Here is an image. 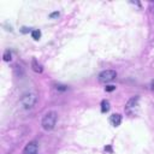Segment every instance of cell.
<instances>
[{"instance_id": "1", "label": "cell", "mask_w": 154, "mask_h": 154, "mask_svg": "<svg viewBox=\"0 0 154 154\" xmlns=\"http://www.w3.org/2000/svg\"><path fill=\"white\" fill-rule=\"evenodd\" d=\"M58 119V113L55 111H49L47 112L43 117L42 120H41V125H42V129L46 131H51L54 129L55 123H57Z\"/></svg>"}, {"instance_id": "6", "label": "cell", "mask_w": 154, "mask_h": 154, "mask_svg": "<svg viewBox=\"0 0 154 154\" xmlns=\"http://www.w3.org/2000/svg\"><path fill=\"white\" fill-rule=\"evenodd\" d=\"M110 122H111V124L113 125V126H119L120 123H122V116L119 113L112 115L111 118H110Z\"/></svg>"}, {"instance_id": "8", "label": "cell", "mask_w": 154, "mask_h": 154, "mask_svg": "<svg viewBox=\"0 0 154 154\" xmlns=\"http://www.w3.org/2000/svg\"><path fill=\"white\" fill-rule=\"evenodd\" d=\"M32 66H33V70L35 71V72H42V68L38 64V61H36V59H33V61H32Z\"/></svg>"}, {"instance_id": "4", "label": "cell", "mask_w": 154, "mask_h": 154, "mask_svg": "<svg viewBox=\"0 0 154 154\" xmlns=\"http://www.w3.org/2000/svg\"><path fill=\"white\" fill-rule=\"evenodd\" d=\"M117 77V72L115 70H105L102 71V72H100L99 75V82L100 83H110V82H112L115 78Z\"/></svg>"}, {"instance_id": "10", "label": "cell", "mask_w": 154, "mask_h": 154, "mask_svg": "<svg viewBox=\"0 0 154 154\" xmlns=\"http://www.w3.org/2000/svg\"><path fill=\"white\" fill-rule=\"evenodd\" d=\"M4 60L5 61H10L11 60V52H10V49H6L4 53Z\"/></svg>"}, {"instance_id": "5", "label": "cell", "mask_w": 154, "mask_h": 154, "mask_svg": "<svg viewBox=\"0 0 154 154\" xmlns=\"http://www.w3.org/2000/svg\"><path fill=\"white\" fill-rule=\"evenodd\" d=\"M38 149H39L38 143L33 141V142H29L28 145L24 147L23 153L24 154H38Z\"/></svg>"}, {"instance_id": "9", "label": "cell", "mask_w": 154, "mask_h": 154, "mask_svg": "<svg viewBox=\"0 0 154 154\" xmlns=\"http://www.w3.org/2000/svg\"><path fill=\"white\" fill-rule=\"evenodd\" d=\"M32 36H33V39L34 40H39L40 38H41V32H40V30H33V32H32Z\"/></svg>"}, {"instance_id": "13", "label": "cell", "mask_w": 154, "mask_h": 154, "mask_svg": "<svg viewBox=\"0 0 154 154\" xmlns=\"http://www.w3.org/2000/svg\"><path fill=\"white\" fill-rule=\"evenodd\" d=\"M59 14H60V13H59L58 11H57V12H52V13L49 14V18H57V17H59Z\"/></svg>"}, {"instance_id": "12", "label": "cell", "mask_w": 154, "mask_h": 154, "mask_svg": "<svg viewBox=\"0 0 154 154\" xmlns=\"http://www.w3.org/2000/svg\"><path fill=\"white\" fill-rule=\"evenodd\" d=\"M115 89H116V86H112V84L105 87V90H106V91H113Z\"/></svg>"}, {"instance_id": "11", "label": "cell", "mask_w": 154, "mask_h": 154, "mask_svg": "<svg viewBox=\"0 0 154 154\" xmlns=\"http://www.w3.org/2000/svg\"><path fill=\"white\" fill-rule=\"evenodd\" d=\"M55 89H57V90H61V91H65L66 89H68V87L63 86V84H57V86H55Z\"/></svg>"}, {"instance_id": "14", "label": "cell", "mask_w": 154, "mask_h": 154, "mask_svg": "<svg viewBox=\"0 0 154 154\" xmlns=\"http://www.w3.org/2000/svg\"><path fill=\"white\" fill-rule=\"evenodd\" d=\"M152 88H153V90H154V81L152 82Z\"/></svg>"}, {"instance_id": "7", "label": "cell", "mask_w": 154, "mask_h": 154, "mask_svg": "<svg viewBox=\"0 0 154 154\" xmlns=\"http://www.w3.org/2000/svg\"><path fill=\"white\" fill-rule=\"evenodd\" d=\"M109 110H110V102L107 100H102L101 101V112L102 113H106Z\"/></svg>"}, {"instance_id": "2", "label": "cell", "mask_w": 154, "mask_h": 154, "mask_svg": "<svg viewBox=\"0 0 154 154\" xmlns=\"http://www.w3.org/2000/svg\"><path fill=\"white\" fill-rule=\"evenodd\" d=\"M38 102V95L35 93H28L22 96L20 99V105L23 106V109L25 110H30L35 106V104Z\"/></svg>"}, {"instance_id": "3", "label": "cell", "mask_w": 154, "mask_h": 154, "mask_svg": "<svg viewBox=\"0 0 154 154\" xmlns=\"http://www.w3.org/2000/svg\"><path fill=\"white\" fill-rule=\"evenodd\" d=\"M138 106H140V97L138 96L131 97L125 105V112L129 116H136L138 112Z\"/></svg>"}]
</instances>
